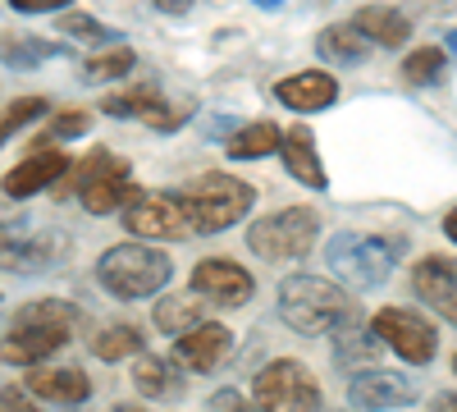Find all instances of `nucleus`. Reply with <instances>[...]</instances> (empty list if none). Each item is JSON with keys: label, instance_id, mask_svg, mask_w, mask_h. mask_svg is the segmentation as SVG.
Returning a JSON list of instances; mask_svg holds the SVG:
<instances>
[{"label": "nucleus", "instance_id": "obj_1", "mask_svg": "<svg viewBox=\"0 0 457 412\" xmlns=\"http://www.w3.org/2000/svg\"><path fill=\"white\" fill-rule=\"evenodd\" d=\"M55 198H69V193H79L83 211L92 215H110V211H124V202L137 193L133 189V165L120 156V152H110V147H96V152H87V161L73 170L51 189Z\"/></svg>", "mask_w": 457, "mask_h": 412}, {"label": "nucleus", "instance_id": "obj_2", "mask_svg": "<svg viewBox=\"0 0 457 412\" xmlns=\"http://www.w3.org/2000/svg\"><path fill=\"white\" fill-rule=\"evenodd\" d=\"M279 316L297 330V334H329L338 325H348L357 316V303L343 289H334L329 280L316 275H288L279 284Z\"/></svg>", "mask_w": 457, "mask_h": 412}, {"label": "nucleus", "instance_id": "obj_3", "mask_svg": "<svg viewBox=\"0 0 457 412\" xmlns=\"http://www.w3.org/2000/svg\"><path fill=\"white\" fill-rule=\"evenodd\" d=\"M96 280H101L105 293L133 303V298L161 293V289L174 280V261H170L165 252H156V248H146V243H120V248L101 252Z\"/></svg>", "mask_w": 457, "mask_h": 412}, {"label": "nucleus", "instance_id": "obj_4", "mask_svg": "<svg viewBox=\"0 0 457 412\" xmlns=\"http://www.w3.org/2000/svg\"><path fill=\"white\" fill-rule=\"evenodd\" d=\"M69 321H73V307L55 303V298L28 303L14 316V330H10L5 349H0V357L10 366H42L46 357H55L69 344Z\"/></svg>", "mask_w": 457, "mask_h": 412}, {"label": "nucleus", "instance_id": "obj_5", "mask_svg": "<svg viewBox=\"0 0 457 412\" xmlns=\"http://www.w3.org/2000/svg\"><path fill=\"white\" fill-rule=\"evenodd\" d=\"M179 198L187 206V220H193V234H220V230L238 224L252 211L256 189H252V183H243V179H234V174L211 170L197 183H187Z\"/></svg>", "mask_w": 457, "mask_h": 412}, {"label": "nucleus", "instance_id": "obj_6", "mask_svg": "<svg viewBox=\"0 0 457 412\" xmlns=\"http://www.w3.org/2000/svg\"><path fill=\"white\" fill-rule=\"evenodd\" d=\"M320 239V215L312 206H284L261 215L247 230V248L265 261H288V256H307L312 243Z\"/></svg>", "mask_w": 457, "mask_h": 412}, {"label": "nucleus", "instance_id": "obj_7", "mask_svg": "<svg viewBox=\"0 0 457 412\" xmlns=\"http://www.w3.org/2000/svg\"><path fill=\"white\" fill-rule=\"evenodd\" d=\"M325 256H329L334 275H343L353 289H375V284L389 280L394 256H398V243L370 239V234H357V230H343V234L329 239Z\"/></svg>", "mask_w": 457, "mask_h": 412}, {"label": "nucleus", "instance_id": "obj_8", "mask_svg": "<svg viewBox=\"0 0 457 412\" xmlns=\"http://www.w3.org/2000/svg\"><path fill=\"white\" fill-rule=\"evenodd\" d=\"M124 230L137 239H161V243H179L193 234V220H187V206L179 193H133L124 202Z\"/></svg>", "mask_w": 457, "mask_h": 412}, {"label": "nucleus", "instance_id": "obj_9", "mask_svg": "<svg viewBox=\"0 0 457 412\" xmlns=\"http://www.w3.org/2000/svg\"><path fill=\"white\" fill-rule=\"evenodd\" d=\"M370 330H375L379 340H385L407 366H426V362H435V353H439L435 325H430L421 312H411V307H379L375 321H370Z\"/></svg>", "mask_w": 457, "mask_h": 412}, {"label": "nucleus", "instance_id": "obj_10", "mask_svg": "<svg viewBox=\"0 0 457 412\" xmlns=\"http://www.w3.org/2000/svg\"><path fill=\"white\" fill-rule=\"evenodd\" d=\"M252 399L261 408H320V385L312 381V371L302 366V362L275 357L270 366L256 371Z\"/></svg>", "mask_w": 457, "mask_h": 412}, {"label": "nucleus", "instance_id": "obj_11", "mask_svg": "<svg viewBox=\"0 0 457 412\" xmlns=\"http://www.w3.org/2000/svg\"><path fill=\"white\" fill-rule=\"evenodd\" d=\"M101 115H110V120H142L146 129H156V133H174V129L187 124V115L161 97L156 83H133L124 92L101 97Z\"/></svg>", "mask_w": 457, "mask_h": 412}, {"label": "nucleus", "instance_id": "obj_12", "mask_svg": "<svg viewBox=\"0 0 457 412\" xmlns=\"http://www.w3.org/2000/svg\"><path fill=\"white\" fill-rule=\"evenodd\" d=\"M64 252H69V239H60V234H23V230L0 220V271L32 275V271L55 266Z\"/></svg>", "mask_w": 457, "mask_h": 412}, {"label": "nucleus", "instance_id": "obj_13", "mask_svg": "<svg viewBox=\"0 0 457 412\" xmlns=\"http://www.w3.org/2000/svg\"><path fill=\"white\" fill-rule=\"evenodd\" d=\"M193 289L206 298V303H215V307H243V303H252L256 280L238 266V261L206 256V261L193 266Z\"/></svg>", "mask_w": 457, "mask_h": 412}, {"label": "nucleus", "instance_id": "obj_14", "mask_svg": "<svg viewBox=\"0 0 457 412\" xmlns=\"http://www.w3.org/2000/svg\"><path fill=\"white\" fill-rule=\"evenodd\" d=\"M64 174H69V156L60 152V147H51V142H37L19 165L0 179V189H5V198L23 202V198L42 193V189H55Z\"/></svg>", "mask_w": 457, "mask_h": 412}, {"label": "nucleus", "instance_id": "obj_15", "mask_svg": "<svg viewBox=\"0 0 457 412\" xmlns=\"http://www.w3.org/2000/svg\"><path fill=\"white\" fill-rule=\"evenodd\" d=\"M228 353H234V330H224L215 321H197L179 334L174 344V362L187 371H215Z\"/></svg>", "mask_w": 457, "mask_h": 412}, {"label": "nucleus", "instance_id": "obj_16", "mask_svg": "<svg viewBox=\"0 0 457 412\" xmlns=\"http://www.w3.org/2000/svg\"><path fill=\"white\" fill-rule=\"evenodd\" d=\"M411 289L426 298V303L457 325V261L448 256H421L411 271Z\"/></svg>", "mask_w": 457, "mask_h": 412}, {"label": "nucleus", "instance_id": "obj_17", "mask_svg": "<svg viewBox=\"0 0 457 412\" xmlns=\"http://www.w3.org/2000/svg\"><path fill=\"white\" fill-rule=\"evenodd\" d=\"M28 390H32V399H46V403H60V408L92 399V381L79 366H37V371H28Z\"/></svg>", "mask_w": 457, "mask_h": 412}, {"label": "nucleus", "instance_id": "obj_18", "mask_svg": "<svg viewBox=\"0 0 457 412\" xmlns=\"http://www.w3.org/2000/svg\"><path fill=\"white\" fill-rule=\"evenodd\" d=\"M275 97H279L288 110L312 115V110H325V105L338 101V83L329 79L325 69H302V73H288V79L275 83Z\"/></svg>", "mask_w": 457, "mask_h": 412}, {"label": "nucleus", "instance_id": "obj_19", "mask_svg": "<svg viewBox=\"0 0 457 412\" xmlns=\"http://www.w3.org/2000/svg\"><path fill=\"white\" fill-rule=\"evenodd\" d=\"M279 156H284L288 174H293L297 183H307L312 193H325V189H329V174H325V165H320V156H316V138H312L307 124H297V129L284 133Z\"/></svg>", "mask_w": 457, "mask_h": 412}, {"label": "nucleus", "instance_id": "obj_20", "mask_svg": "<svg viewBox=\"0 0 457 412\" xmlns=\"http://www.w3.org/2000/svg\"><path fill=\"white\" fill-rule=\"evenodd\" d=\"M348 399L357 408H407L416 399V385L407 376H394V371H361L348 385Z\"/></svg>", "mask_w": 457, "mask_h": 412}, {"label": "nucleus", "instance_id": "obj_21", "mask_svg": "<svg viewBox=\"0 0 457 412\" xmlns=\"http://www.w3.org/2000/svg\"><path fill=\"white\" fill-rule=\"evenodd\" d=\"M51 55H69V46L51 42V37H37V32H0V64L5 69H37Z\"/></svg>", "mask_w": 457, "mask_h": 412}, {"label": "nucleus", "instance_id": "obj_22", "mask_svg": "<svg viewBox=\"0 0 457 412\" xmlns=\"http://www.w3.org/2000/svg\"><path fill=\"white\" fill-rule=\"evenodd\" d=\"M370 37L357 28V23H329L320 37H316V51H320V60H329V64H361L366 55H370Z\"/></svg>", "mask_w": 457, "mask_h": 412}, {"label": "nucleus", "instance_id": "obj_23", "mask_svg": "<svg viewBox=\"0 0 457 412\" xmlns=\"http://www.w3.org/2000/svg\"><path fill=\"white\" fill-rule=\"evenodd\" d=\"M133 385H137V394L142 399H183V376L174 371V362H165V357H151V353H142L137 357V366H133Z\"/></svg>", "mask_w": 457, "mask_h": 412}, {"label": "nucleus", "instance_id": "obj_24", "mask_svg": "<svg viewBox=\"0 0 457 412\" xmlns=\"http://www.w3.org/2000/svg\"><path fill=\"white\" fill-rule=\"evenodd\" d=\"M279 142H284V129H275L270 120H256V124L234 129V133L224 138V156H234V161H261V156L279 152Z\"/></svg>", "mask_w": 457, "mask_h": 412}, {"label": "nucleus", "instance_id": "obj_25", "mask_svg": "<svg viewBox=\"0 0 457 412\" xmlns=\"http://www.w3.org/2000/svg\"><path fill=\"white\" fill-rule=\"evenodd\" d=\"M375 46H385V51H398L407 37H411V23H407V14H398V10H389V5H366L357 19H353Z\"/></svg>", "mask_w": 457, "mask_h": 412}, {"label": "nucleus", "instance_id": "obj_26", "mask_svg": "<svg viewBox=\"0 0 457 412\" xmlns=\"http://www.w3.org/2000/svg\"><path fill=\"white\" fill-rule=\"evenodd\" d=\"M151 321H156V330H165V334H183L187 325L206 321V298L202 293H170L165 303H156Z\"/></svg>", "mask_w": 457, "mask_h": 412}, {"label": "nucleus", "instance_id": "obj_27", "mask_svg": "<svg viewBox=\"0 0 457 412\" xmlns=\"http://www.w3.org/2000/svg\"><path fill=\"white\" fill-rule=\"evenodd\" d=\"M385 349V340L370 330H353V321L348 325H338V340H334V362L343 366V371H353V366H361V362H375V353Z\"/></svg>", "mask_w": 457, "mask_h": 412}, {"label": "nucleus", "instance_id": "obj_28", "mask_svg": "<svg viewBox=\"0 0 457 412\" xmlns=\"http://www.w3.org/2000/svg\"><path fill=\"white\" fill-rule=\"evenodd\" d=\"M133 64H137V55L129 51V46H101L96 55H87L83 60V83H110V79H129L133 73Z\"/></svg>", "mask_w": 457, "mask_h": 412}, {"label": "nucleus", "instance_id": "obj_29", "mask_svg": "<svg viewBox=\"0 0 457 412\" xmlns=\"http://www.w3.org/2000/svg\"><path fill=\"white\" fill-rule=\"evenodd\" d=\"M146 334L137 325H105L101 334H92V357L101 362H124L129 353H142Z\"/></svg>", "mask_w": 457, "mask_h": 412}, {"label": "nucleus", "instance_id": "obj_30", "mask_svg": "<svg viewBox=\"0 0 457 412\" xmlns=\"http://www.w3.org/2000/svg\"><path fill=\"white\" fill-rule=\"evenodd\" d=\"M42 115H51L46 97H14L5 110H0V147H5L19 129H28L32 120H42Z\"/></svg>", "mask_w": 457, "mask_h": 412}, {"label": "nucleus", "instance_id": "obj_31", "mask_svg": "<svg viewBox=\"0 0 457 412\" xmlns=\"http://www.w3.org/2000/svg\"><path fill=\"white\" fill-rule=\"evenodd\" d=\"M444 69H448V51L444 46H421V51H411L403 60V79L411 88H426V83L444 79Z\"/></svg>", "mask_w": 457, "mask_h": 412}, {"label": "nucleus", "instance_id": "obj_32", "mask_svg": "<svg viewBox=\"0 0 457 412\" xmlns=\"http://www.w3.org/2000/svg\"><path fill=\"white\" fill-rule=\"evenodd\" d=\"M55 28H60V37H79V42H92V46H114V42H124L120 32L105 28V23L92 19V14H60Z\"/></svg>", "mask_w": 457, "mask_h": 412}, {"label": "nucleus", "instance_id": "obj_33", "mask_svg": "<svg viewBox=\"0 0 457 412\" xmlns=\"http://www.w3.org/2000/svg\"><path fill=\"white\" fill-rule=\"evenodd\" d=\"M83 133H92V110L69 105L60 115H51V138H83Z\"/></svg>", "mask_w": 457, "mask_h": 412}, {"label": "nucleus", "instance_id": "obj_34", "mask_svg": "<svg viewBox=\"0 0 457 412\" xmlns=\"http://www.w3.org/2000/svg\"><path fill=\"white\" fill-rule=\"evenodd\" d=\"M10 5H14L19 14H55V10L69 5V0H10Z\"/></svg>", "mask_w": 457, "mask_h": 412}, {"label": "nucleus", "instance_id": "obj_35", "mask_svg": "<svg viewBox=\"0 0 457 412\" xmlns=\"http://www.w3.org/2000/svg\"><path fill=\"white\" fill-rule=\"evenodd\" d=\"M0 408H32V390H14V385H5V390H0Z\"/></svg>", "mask_w": 457, "mask_h": 412}, {"label": "nucleus", "instance_id": "obj_36", "mask_svg": "<svg viewBox=\"0 0 457 412\" xmlns=\"http://www.w3.org/2000/svg\"><path fill=\"white\" fill-rule=\"evenodd\" d=\"M211 408H247V399H243L238 390H220V394L211 399Z\"/></svg>", "mask_w": 457, "mask_h": 412}, {"label": "nucleus", "instance_id": "obj_37", "mask_svg": "<svg viewBox=\"0 0 457 412\" xmlns=\"http://www.w3.org/2000/svg\"><path fill=\"white\" fill-rule=\"evenodd\" d=\"M187 5H193V0H156V10H161V14H183Z\"/></svg>", "mask_w": 457, "mask_h": 412}, {"label": "nucleus", "instance_id": "obj_38", "mask_svg": "<svg viewBox=\"0 0 457 412\" xmlns=\"http://www.w3.org/2000/svg\"><path fill=\"white\" fill-rule=\"evenodd\" d=\"M444 234H448V239H453V243H457V206H453V211H448V215H444Z\"/></svg>", "mask_w": 457, "mask_h": 412}, {"label": "nucleus", "instance_id": "obj_39", "mask_svg": "<svg viewBox=\"0 0 457 412\" xmlns=\"http://www.w3.org/2000/svg\"><path fill=\"white\" fill-rule=\"evenodd\" d=\"M435 403H439V408H457V394H439Z\"/></svg>", "mask_w": 457, "mask_h": 412}, {"label": "nucleus", "instance_id": "obj_40", "mask_svg": "<svg viewBox=\"0 0 457 412\" xmlns=\"http://www.w3.org/2000/svg\"><path fill=\"white\" fill-rule=\"evenodd\" d=\"M256 5H261V10H279V5H284V0H256Z\"/></svg>", "mask_w": 457, "mask_h": 412}, {"label": "nucleus", "instance_id": "obj_41", "mask_svg": "<svg viewBox=\"0 0 457 412\" xmlns=\"http://www.w3.org/2000/svg\"><path fill=\"white\" fill-rule=\"evenodd\" d=\"M453 371H457V357H453Z\"/></svg>", "mask_w": 457, "mask_h": 412}]
</instances>
